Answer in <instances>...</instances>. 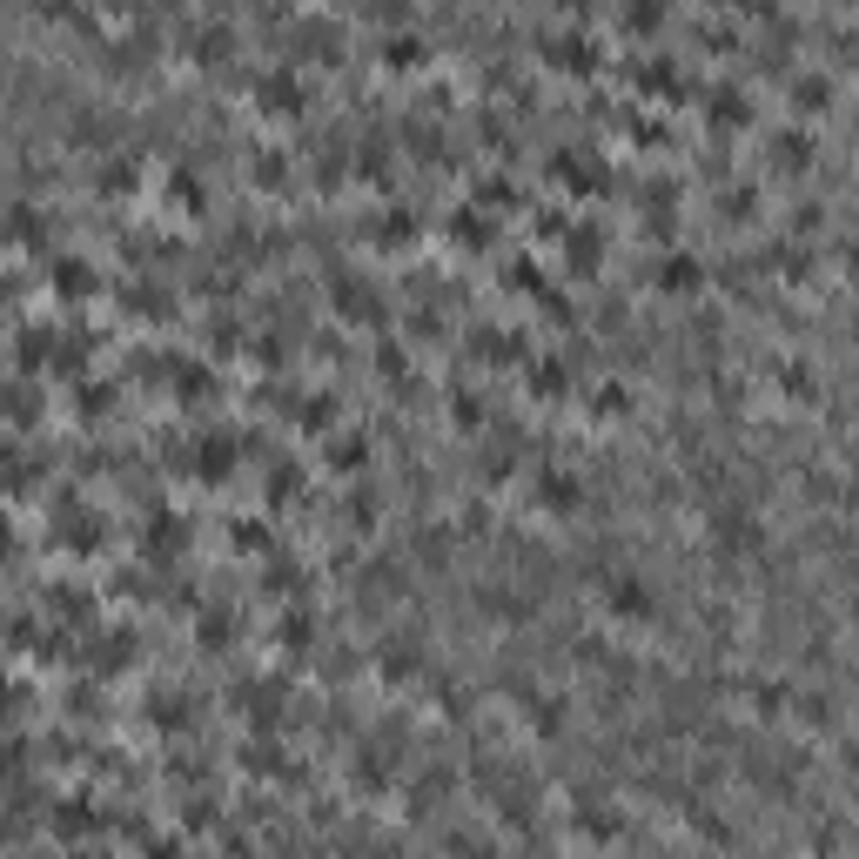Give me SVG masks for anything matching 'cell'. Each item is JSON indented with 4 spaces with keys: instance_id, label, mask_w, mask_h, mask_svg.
<instances>
[{
    "instance_id": "obj_1",
    "label": "cell",
    "mask_w": 859,
    "mask_h": 859,
    "mask_svg": "<svg viewBox=\"0 0 859 859\" xmlns=\"http://www.w3.org/2000/svg\"><path fill=\"white\" fill-rule=\"evenodd\" d=\"M605 605H612L618 618H651V584H638V577H618Z\"/></svg>"
},
{
    "instance_id": "obj_2",
    "label": "cell",
    "mask_w": 859,
    "mask_h": 859,
    "mask_svg": "<svg viewBox=\"0 0 859 859\" xmlns=\"http://www.w3.org/2000/svg\"><path fill=\"white\" fill-rule=\"evenodd\" d=\"M544 503H551V510H571V503H577V490H571V477H564V470H551V477H544Z\"/></svg>"
}]
</instances>
